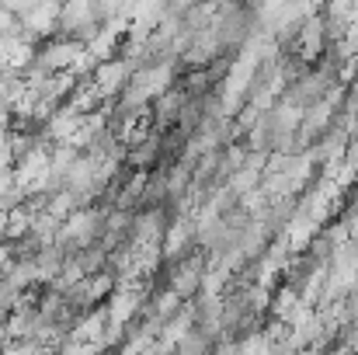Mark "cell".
<instances>
[{"label":"cell","mask_w":358,"mask_h":355,"mask_svg":"<svg viewBox=\"0 0 358 355\" xmlns=\"http://www.w3.org/2000/svg\"><path fill=\"white\" fill-rule=\"evenodd\" d=\"M7 42H21V21L7 11V4H0V46Z\"/></svg>","instance_id":"3957f363"},{"label":"cell","mask_w":358,"mask_h":355,"mask_svg":"<svg viewBox=\"0 0 358 355\" xmlns=\"http://www.w3.org/2000/svg\"><path fill=\"white\" fill-rule=\"evenodd\" d=\"M129 77H132V70H129V63H125V60H119V56L91 67V88H94V95L101 98V105L119 102V95L125 91Z\"/></svg>","instance_id":"7a4b0ae2"},{"label":"cell","mask_w":358,"mask_h":355,"mask_svg":"<svg viewBox=\"0 0 358 355\" xmlns=\"http://www.w3.org/2000/svg\"><path fill=\"white\" fill-rule=\"evenodd\" d=\"M3 345H7V338H3V321H0V352H3Z\"/></svg>","instance_id":"277c9868"},{"label":"cell","mask_w":358,"mask_h":355,"mask_svg":"<svg viewBox=\"0 0 358 355\" xmlns=\"http://www.w3.org/2000/svg\"><path fill=\"white\" fill-rule=\"evenodd\" d=\"M105 28L98 25L94 18V7L91 4H59V18H56V39H66V42H77V46H91Z\"/></svg>","instance_id":"6da1fadb"}]
</instances>
